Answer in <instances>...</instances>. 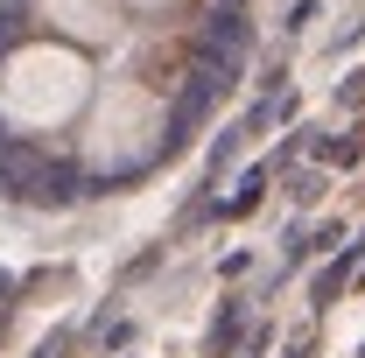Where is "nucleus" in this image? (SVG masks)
<instances>
[{
  "instance_id": "nucleus-3",
  "label": "nucleus",
  "mask_w": 365,
  "mask_h": 358,
  "mask_svg": "<svg viewBox=\"0 0 365 358\" xmlns=\"http://www.w3.org/2000/svg\"><path fill=\"white\" fill-rule=\"evenodd\" d=\"M49 14V29H63V36H78V43H98V36H113V7L106 0H36Z\"/></svg>"
},
{
  "instance_id": "nucleus-2",
  "label": "nucleus",
  "mask_w": 365,
  "mask_h": 358,
  "mask_svg": "<svg viewBox=\"0 0 365 358\" xmlns=\"http://www.w3.org/2000/svg\"><path fill=\"white\" fill-rule=\"evenodd\" d=\"M155 134H162V106H155V91L148 85H106V98H98V113H91V169H127V162H140L148 148H155Z\"/></svg>"
},
{
  "instance_id": "nucleus-4",
  "label": "nucleus",
  "mask_w": 365,
  "mask_h": 358,
  "mask_svg": "<svg viewBox=\"0 0 365 358\" xmlns=\"http://www.w3.org/2000/svg\"><path fill=\"white\" fill-rule=\"evenodd\" d=\"M127 7H140V14H155V7H169V0H127Z\"/></svg>"
},
{
  "instance_id": "nucleus-1",
  "label": "nucleus",
  "mask_w": 365,
  "mask_h": 358,
  "mask_svg": "<svg viewBox=\"0 0 365 358\" xmlns=\"http://www.w3.org/2000/svg\"><path fill=\"white\" fill-rule=\"evenodd\" d=\"M85 106V63L56 43H29L0 63V113L29 134L43 127H63L71 113Z\"/></svg>"
}]
</instances>
